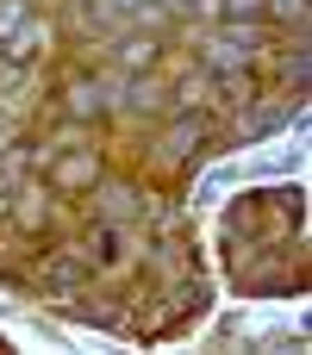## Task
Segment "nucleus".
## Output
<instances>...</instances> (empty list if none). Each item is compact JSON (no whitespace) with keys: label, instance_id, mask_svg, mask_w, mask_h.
<instances>
[{"label":"nucleus","instance_id":"f257e3e1","mask_svg":"<svg viewBox=\"0 0 312 355\" xmlns=\"http://www.w3.org/2000/svg\"><path fill=\"white\" fill-rule=\"evenodd\" d=\"M19 19H25V0H6V6H0V31H6V25H19Z\"/></svg>","mask_w":312,"mask_h":355}]
</instances>
